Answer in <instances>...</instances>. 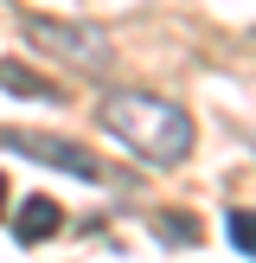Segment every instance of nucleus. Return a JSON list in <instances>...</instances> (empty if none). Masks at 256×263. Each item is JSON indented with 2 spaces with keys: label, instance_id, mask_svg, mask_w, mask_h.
<instances>
[{
  "label": "nucleus",
  "instance_id": "f257e3e1",
  "mask_svg": "<svg viewBox=\"0 0 256 263\" xmlns=\"http://www.w3.org/2000/svg\"><path fill=\"white\" fill-rule=\"evenodd\" d=\"M96 128L109 141H122L128 154H141L147 167H179L192 154V116L154 90H102Z\"/></svg>",
  "mask_w": 256,
  "mask_h": 263
},
{
  "label": "nucleus",
  "instance_id": "f03ea898",
  "mask_svg": "<svg viewBox=\"0 0 256 263\" xmlns=\"http://www.w3.org/2000/svg\"><path fill=\"white\" fill-rule=\"evenodd\" d=\"M19 32L32 39L38 51H51V58L77 64V71H109V58H115V39L102 32V26H90V20H58V13H19Z\"/></svg>",
  "mask_w": 256,
  "mask_h": 263
},
{
  "label": "nucleus",
  "instance_id": "7ed1b4c3",
  "mask_svg": "<svg viewBox=\"0 0 256 263\" xmlns=\"http://www.w3.org/2000/svg\"><path fill=\"white\" fill-rule=\"evenodd\" d=\"M0 148H7V154H26V161H45V167H58V174H77V180H102V161L83 148V141H64V135L0 128Z\"/></svg>",
  "mask_w": 256,
  "mask_h": 263
},
{
  "label": "nucleus",
  "instance_id": "20e7f679",
  "mask_svg": "<svg viewBox=\"0 0 256 263\" xmlns=\"http://www.w3.org/2000/svg\"><path fill=\"white\" fill-rule=\"evenodd\" d=\"M58 225H64V212H58V199H45V193H32V199L19 205V218H13L19 244H45V238H58Z\"/></svg>",
  "mask_w": 256,
  "mask_h": 263
},
{
  "label": "nucleus",
  "instance_id": "39448f33",
  "mask_svg": "<svg viewBox=\"0 0 256 263\" xmlns=\"http://www.w3.org/2000/svg\"><path fill=\"white\" fill-rule=\"evenodd\" d=\"M0 90H13V97H38V103H58V97H64L51 77L26 71V64H13V58H0Z\"/></svg>",
  "mask_w": 256,
  "mask_h": 263
},
{
  "label": "nucleus",
  "instance_id": "423d86ee",
  "mask_svg": "<svg viewBox=\"0 0 256 263\" xmlns=\"http://www.w3.org/2000/svg\"><path fill=\"white\" fill-rule=\"evenodd\" d=\"M224 231H230V244H237L243 257H256V212H250V205H237V212H224Z\"/></svg>",
  "mask_w": 256,
  "mask_h": 263
},
{
  "label": "nucleus",
  "instance_id": "0eeeda50",
  "mask_svg": "<svg viewBox=\"0 0 256 263\" xmlns=\"http://www.w3.org/2000/svg\"><path fill=\"white\" fill-rule=\"evenodd\" d=\"M154 225H160V238H173V244H199V225H192V218H173V212H160Z\"/></svg>",
  "mask_w": 256,
  "mask_h": 263
},
{
  "label": "nucleus",
  "instance_id": "6e6552de",
  "mask_svg": "<svg viewBox=\"0 0 256 263\" xmlns=\"http://www.w3.org/2000/svg\"><path fill=\"white\" fill-rule=\"evenodd\" d=\"M0 205H7V174H0Z\"/></svg>",
  "mask_w": 256,
  "mask_h": 263
}]
</instances>
